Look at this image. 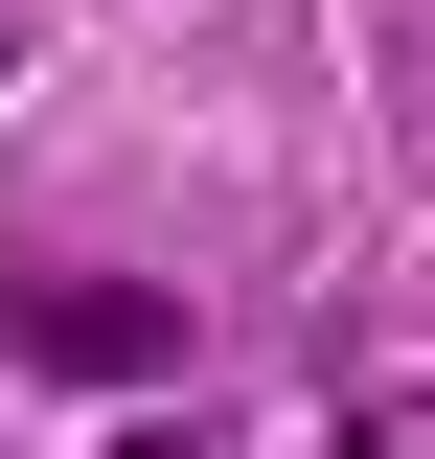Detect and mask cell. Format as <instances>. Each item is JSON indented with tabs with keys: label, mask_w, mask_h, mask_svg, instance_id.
Wrapping results in <instances>:
<instances>
[{
	"label": "cell",
	"mask_w": 435,
	"mask_h": 459,
	"mask_svg": "<svg viewBox=\"0 0 435 459\" xmlns=\"http://www.w3.org/2000/svg\"><path fill=\"white\" fill-rule=\"evenodd\" d=\"M23 368H69V391H161V368H183V299H161V276H23Z\"/></svg>",
	"instance_id": "cell-1"
}]
</instances>
